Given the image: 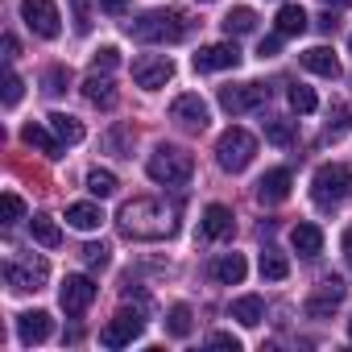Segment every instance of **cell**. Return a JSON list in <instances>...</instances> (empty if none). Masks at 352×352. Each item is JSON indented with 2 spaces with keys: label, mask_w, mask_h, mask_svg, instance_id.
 Returning <instances> with one entry per match:
<instances>
[{
  "label": "cell",
  "mask_w": 352,
  "mask_h": 352,
  "mask_svg": "<svg viewBox=\"0 0 352 352\" xmlns=\"http://www.w3.org/2000/svg\"><path fill=\"white\" fill-rule=\"evenodd\" d=\"M116 228L129 236V241H166L174 236V216L157 204V199H129L120 212H116Z\"/></svg>",
  "instance_id": "6da1fadb"
},
{
  "label": "cell",
  "mask_w": 352,
  "mask_h": 352,
  "mask_svg": "<svg viewBox=\"0 0 352 352\" xmlns=\"http://www.w3.org/2000/svg\"><path fill=\"white\" fill-rule=\"evenodd\" d=\"M191 30H195V21L183 9H149L129 25V34L137 42H183V38H191Z\"/></svg>",
  "instance_id": "7a4b0ae2"
},
{
  "label": "cell",
  "mask_w": 352,
  "mask_h": 352,
  "mask_svg": "<svg viewBox=\"0 0 352 352\" xmlns=\"http://www.w3.org/2000/svg\"><path fill=\"white\" fill-rule=\"evenodd\" d=\"M145 174L162 187H183L195 174V157L187 149H179V145H157L149 153V162H145Z\"/></svg>",
  "instance_id": "3957f363"
},
{
  "label": "cell",
  "mask_w": 352,
  "mask_h": 352,
  "mask_svg": "<svg viewBox=\"0 0 352 352\" xmlns=\"http://www.w3.org/2000/svg\"><path fill=\"white\" fill-rule=\"evenodd\" d=\"M253 153H257V137L249 133V129H224L220 133V141H216V162L228 170V174H241L249 162H253Z\"/></svg>",
  "instance_id": "277c9868"
},
{
  "label": "cell",
  "mask_w": 352,
  "mask_h": 352,
  "mask_svg": "<svg viewBox=\"0 0 352 352\" xmlns=\"http://www.w3.org/2000/svg\"><path fill=\"white\" fill-rule=\"evenodd\" d=\"M348 187H352V174H348V166H340V162L319 166L315 179H311V195H315L319 208H336V204L348 195Z\"/></svg>",
  "instance_id": "5b68a950"
},
{
  "label": "cell",
  "mask_w": 352,
  "mask_h": 352,
  "mask_svg": "<svg viewBox=\"0 0 352 352\" xmlns=\"http://www.w3.org/2000/svg\"><path fill=\"white\" fill-rule=\"evenodd\" d=\"M46 278H50V265H46V257H34V253H30V257H17V261L5 265V282H9V290H17V294L42 290Z\"/></svg>",
  "instance_id": "8992f818"
},
{
  "label": "cell",
  "mask_w": 352,
  "mask_h": 352,
  "mask_svg": "<svg viewBox=\"0 0 352 352\" xmlns=\"http://www.w3.org/2000/svg\"><path fill=\"white\" fill-rule=\"evenodd\" d=\"M145 331V307H137V311H116L108 323H104V331H100V344L104 348H124V344H133L137 336Z\"/></svg>",
  "instance_id": "52a82bcc"
},
{
  "label": "cell",
  "mask_w": 352,
  "mask_h": 352,
  "mask_svg": "<svg viewBox=\"0 0 352 352\" xmlns=\"http://www.w3.org/2000/svg\"><path fill=\"white\" fill-rule=\"evenodd\" d=\"M21 21L38 34V38H58L63 34V17H58V5L54 0H21Z\"/></svg>",
  "instance_id": "ba28073f"
},
{
  "label": "cell",
  "mask_w": 352,
  "mask_h": 352,
  "mask_svg": "<svg viewBox=\"0 0 352 352\" xmlns=\"http://www.w3.org/2000/svg\"><path fill=\"white\" fill-rule=\"evenodd\" d=\"M170 79H174V63H170L166 54H141V58L133 63V83L145 87V91H157V87H166Z\"/></svg>",
  "instance_id": "9c48e42d"
},
{
  "label": "cell",
  "mask_w": 352,
  "mask_h": 352,
  "mask_svg": "<svg viewBox=\"0 0 352 352\" xmlns=\"http://www.w3.org/2000/svg\"><path fill=\"white\" fill-rule=\"evenodd\" d=\"M265 104V87L261 83H236V87H220V108L228 116H245V112H257Z\"/></svg>",
  "instance_id": "30bf717a"
},
{
  "label": "cell",
  "mask_w": 352,
  "mask_h": 352,
  "mask_svg": "<svg viewBox=\"0 0 352 352\" xmlns=\"http://www.w3.org/2000/svg\"><path fill=\"white\" fill-rule=\"evenodd\" d=\"M58 302H63V311H67L71 319L83 315V311L96 302V282L83 278V274H67V282L58 286Z\"/></svg>",
  "instance_id": "8fae6325"
},
{
  "label": "cell",
  "mask_w": 352,
  "mask_h": 352,
  "mask_svg": "<svg viewBox=\"0 0 352 352\" xmlns=\"http://www.w3.org/2000/svg\"><path fill=\"white\" fill-rule=\"evenodd\" d=\"M344 294H348L344 278H323V282L315 286V294L307 298V315H311V319H323V315H331V311L344 302Z\"/></svg>",
  "instance_id": "7c38bea8"
},
{
  "label": "cell",
  "mask_w": 352,
  "mask_h": 352,
  "mask_svg": "<svg viewBox=\"0 0 352 352\" xmlns=\"http://www.w3.org/2000/svg\"><path fill=\"white\" fill-rule=\"evenodd\" d=\"M232 67H241L236 42H212L195 54V71H232Z\"/></svg>",
  "instance_id": "4fadbf2b"
},
{
  "label": "cell",
  "mask_w": 352,
  "mask_h": 352,
  "mask_svg": "<svg viewBox=\"0 0 352 352\" xmlns=\"http://www.w3.org/2000/svg\"><path fill=\"white\" fill-rule=\"evenodd\" d=\"M170 120H179L183 129H208V104L195 91H187L170 104Z\"/></svg>",
  "instance_id": "5bb4252c"
},
{
  "label": "cell",
  "mask_w": 352,
  "mask_h": 352,
  "mask_svg": "<svg viewBox=\"0 0 352 352\" xmlns=\"http://www.w3.org/2000/svg\"><path fill=\"white\" fill-rule=\"evenodd\" d=\"M290 187H294V179H290L286 166L265 170L261 183H257V199H261V204H282V199H290Z\"/></svg>",
  "instance_id": "9a60e30c"
},
{
  "label": "cell",
  "mask_w": 352,
  "mask_h": 352,
  "mask_svg": "<svg viewBox=\"0 0 352 352\" xmlns=\"http://www.w3.org/2000/svg\"><path fill=\"white\" fill-rule=\"evenodd\" d=\"M50 331H54V319H50L46 311H25V315H17V336H21V344H46Z\"/></svg>",
  "instance_id": "2e32d148"
},
{
  "label": "cell",
  "mask_w": 352,
  "mask_h": 352,
  "mask_svg": "<svg viewBox=\"0 0 352 352\" xmlns=\"http://www.w3.org/2000/svg\"><path fill=\"white\" fill-rule=\"evenodd\" d=\"M232 228H236V216H232V208H224V204H212V208L204 212V236H208V241H224V236H232Z\"/></svg>",
  "instance_id": "e0dca14e"
},
{
  "label": "cell",
  "mask_w": 352,
  "mask_h": 352,
  "mask_svg": "<svg viewBox=\"0 0 352 352\" xmlns=\"http://www.w3.org/2000/svg\"><path fill=\"white\" fill-rule=\"evenodd\" d=\"M245 274H249V265H245L241 253H220V257L212 261V278H216L220 286H241Z\"/></svg>",
  "instance_id": "ac0fdd59"
},
{
  "label": "cell",
  "mask_w": 352,
  "mask_h": 352,
  "mask_svg": "<svg viewBox=\"0 0 352 352\" xmlns=\"http://www.w3.org/2000/svg\"><path fill=\"white\" fill-rule=\"evenodd\" d=\"M83 96H87V104H96V108H112V104H116V83H112L104 71H91V75L83 79Z\"/></svg>",
  "instance_id": "d6986e66"
},
{
  "label": "cell",
  "mask_w": 352,
  "mask_h": 352,
  "mask_svg": "<svg viewBox=\"0 0 352 352\" xmlns=\"http://www.w3.org/2000/svg\"><path fill=\"white\" fill-rule=\"evenodd\" d=\"M302 67H307L311 75H319V79H340V58H336L327 46H311V50L302 54Z\"/></svg>",
  "instance_id": "ffe728a7"
},
{
  "label": "cell",
  "mask_w": 352,
  "mask_h": 352,
  "mask_svg": "<svg viewBox=\"0 0 352 352\" xmlns=\"http://www.w3.org/2000/svg\"><path fill=\"white\" fill-rule=\"evenodd\" d=\"M21 141H25L30 149L46 153V157H58V149H63L58 133H54V129H46V124H25V129H21Z\"/></svg>",
  "instance_id": "44dd1931"
},
{
  "label": "cell",
  "mask_w": 352,
  "mask_h": 352,
  "mask_svg": "<svg viewBox=\"0 0 352 352\" xmlns=\"http://www.w3.org/2000/svg\"><path fill=\"white\" fill-rule=\"evenodd\" d=\"M290 245H294L298 257H319V253H323V232H319V224H294Z\"/></svg>",
  "instance_id": "7402d4cb"
},
{
  "label": "cell",
  "mask_w": 352,
  "mask_h": 352,
  "mask_svg": "<svg viewBox=\"0 0 352 352\" xmlns=\"http://www.w3.org/2000/svg\"><path fill=\"white\" fill-rule=\"evenodd\" d=\"M67 224L79 228V232H96L104 224V212H100V204H71L67 208Z\"/></svg>",
  "instance_id": "603a6c76"
},
{
  "label": "cell",
  "mask_w": 352,
  "mask_h": 352,
  "mask_svg": "<svg viewBox=\"0 0 352 352\" xmlns=\"http://www.w3.org/2000/svg\"><path fill=\"white\" fill-rule=\"evenodd\" d=\"M228 315H232L236 323H245V327H257V323L265 319V298H261V294H245V298L232 302Z\"/></svg>",
  "instance_id": "cb8c5ba5"
},
{
  "label": "cell",
  "mask_w": 352,
  "mask_h": 352,
  "mask_svg": "<svg viewBox=\"0 0 352 352\" xmlns=\"http://www.w3.org/2000/svg\"><path fill=\"white\" fill-rule=\"evenodd\" d=\"M50 129L58 133L63 145H79L83 141V120L71 116V112H50Z\"/></svg>",
  "instance_id": "d4e9b609"
},
{
  "label": "cell",
  "mask_w": 352,
  "mask_h": 352,
  "mask_svg": "<svg viewBox=\"0 0 352 352\" xmlns=\"http://www.w3.org/2000/svg\"><path fill=\"white\" fill-rule=\"evenodd\" d=\"M302 30H307L302 5H282V9H278V34H282V38H298Z\"/></svg>",
  "instance_id": "484cf974"
},
{
  "label": "cell",
  "mask_w": 352,
  "mask_h": 352,
  "mask_svg": "<svg viewBox=\"0 0 352 352\" xmlns=\"http://www.w3.org/2000/svg\"><path fill=\"white\" fill-rule=\"evenodd\" d=\"M30 232H34V241L46 245V249H58V245H63V228H58L50 216H34V220H30Z\"/></svg>",
  "instance_id": "4316f807"
},
{
  "label": "cell",
  "mask_w": 352,
  "mask_h": 352,
  "mask_svg": "<svg viewBox=\"0 0 352 352\" xmlns=\"http://www.w3.org/2000/svg\"><path fill=\"white\" fill-rule=\"evenodd\" d=\"M191 327H195L191 307H187V302H174V307H170V315H166V331L183 340V336H191Z\"/></svg>",
  "instance_id": "83f0119b"
},
{
  "label": "cell",
  "mask_w": 352,
  "mask_h": 352,
  "mask_svg": "<svg viewBox=\"0 0 352 352\" xmlns=\"http://www.w3.org/2000/svg\"><path fill=\"white\" fill-rule=\"evenodd\" d=\"M257 30V13L253 9H232L228 17H224V34L228 38H245V34H253Z\"/></svg>",
  "instance_id": "f1b7e54d"
},
{
  "label": "cell",
  "mask_w": 352,
  "mask_h": 352,
  "mask_svg": "<svg viewBox=\"0 0 352 352\" xmlns=\"http://www.w3.org/2000/svg\"><path fill=\"white\" fill-rule=\"evenodd\" d=\"M116 187H120V183H116V174H112V170H100V166H96V170H87V191H91L96 199L116 195Z\"/></svg>",
  "instance_id": "f546056e"
},
{
  "label": "cell",
  "mask_w": 352,
  "mask_h": 352,
  "mask_svg": "<svg viewBox=\"0 0 352 352\" xmlns=\"http://www.w3.org/2000/svg\"><path fill=\"white\" fill-rule=\"evenodd\" d=\"M348 129H352V108L336 100V104H331V112H327V129H323V133H327V137L336 141V137H344Z\"/></svg>",
  "instance_id": "4dcf8cb0"
},
{
  "label": "cell",
  "mask_w": 352,
  "mask_h": 352,
  "mask_svg": "<svg viewBox=\"0 0 352 352\" xmlns=\"http://www.w3.org/2000/svg\"><path fill=\"white\" fill-rule=\"evenodd\" d=\"M286 274H290V261H286L278 249H265V253H261V278H265V282H282Z\"/></svg>",
  "instance_id": "1f68e13d"
},
{
  "label": "cell",
  "mask_w": 352,
  "mask_h": 352,
  "mask_svg": "<svg viewBox=\"0 0 352 352\" xmlns=\"http://www.w3.org/2000/svg\"><path fill=\"white\" fill-rule=\"evenodd\" d=\"M261 129H265V141H274V145H290L294 141V120L270 116V120H261Z\"/></svg>",
  "instance_id": "d6a6232c"
},
{
  "label": "cell",
  "mask_w": 352,
  "mask_h": 352,
  "mask_svg": "<svg viewBox=\"0 0 352 352\" xmlns=\"http://www.w3.org/2000/svg\"><path fill=\"white\" fill-rule=\"evenodd\" d=\"M290 108L307 116V112H315V108H319V100H315V91H311V87L294 83V87H290Z\"/></svg>",
  "instance_id": "836d02e7"
},
{
  "label": "cell",
  "mask_w": 352,
  "mask_h": 352,
  "mask_svg": "<svg viewBox=\"0 0 352 352\" xmlns=\"http://www.w3.org/2000/svg\"><path fill=\"white\" fill-rule=\"evenodd\" d=\"M83 261H87L91 270H104V265L112 261V249L100 245V241H91V245H83Z\"/></svg>",
  "instance_id": "e575fe53"
},
{
  "label": "cell",
  "mask_w": 352,
  "mask_h": 352,
  "mask_svg": "<svg viewBox=\"0 0 352 352\" xmlns=\"http://www.w3.org/2000/svg\"><path fill=\"white\" fill-rule=\"evenodd\" d=\"M116 63H120V50H116V46H100L96 58H91V71H104V75H108Z\"/></svg>",
  "instance_id": "d590c367"
},
{
  "label": "cell",
  "mask_w": 352,
  "mask_h": 352,
  "mask_svg": "<svg viewBox=\"0 0 352 352\" xmlns=\"http://www.w3.org/2000/svg\"><path fill=\"white\" fill-rule=\"evenodd\" d=\"M67 83H71V71H67V67H50V71H46V91H50V96H63Z\"/></svg>",
  "instance_id": "8d00e7d4"
},
{
  "label": "cell",
  "mask_w": 352,
  "mask_h": 352,
  "mask_svg": "<svg viewBox=\"0 0 352 352\" xmlns=\"http://www.w3.org/2000/svg\"><path fill=\"white\" fill-rule=\"evenodd\" d=\"M21 91H25L21 75H17V71H9V75H5V108H17V104H21Z\"/></svg>",
  "instance_id": "74e56055"
},
{
  "label": "cell",
  "mask_w": 352,
  "mask_h": 352,
  "mask_svg": "<svg viewBox=\"0 0 352 352\" xmlns=\"http://www.w3.org/2000/svg\"><path fill=\"white\" fill-rule=\"evenodd\" d=\"M21 216H25V199H21L17 191H9V195H5V224H17Z\"/></svg>",
  "instance_id": "f35d334b"
},
{
  "label": "cell",
  "mask_w": 352,
  "mask_h": 352,
  "mask_svg": "<svg viewBox=\"0 0 352 352\" xmlns=\"http://www.w3.org/2000/svg\"><path fill=\"white\" fill-rule=\"evenodd\" d=\"M71 5H75V30H79V34H87V30H91V17H87V5H83V0H71Z\"/></svg>",
  "instance_id": "ab89813d"
},
{
  "label": "cell",
  "mask_w": 352,
  "mask_h": 352,
  "mask_svg": "<svg viewBox=\"0 0 352 352\" xmlns=\"http://www.w3.org/2000/svg\"><path fill=\"white\" fill-rule=\"evenodd\" d=\"M278 50H282V34H274V38H261V46H257V54H261V58H274Z\"/></svg>",
  "instance_id": "60d3db41"
},
{
  "label": "cell",
  "mask_w": 352,
  "mask_h": 352,
  "mask_svg": "<svg viewBox=\"0 0 352 352\" xmlns=\"http://www.w3.org/2000/svg\"><path fill=\"white\" fill-rule=\"evenodd\" d=\"M208 344H216V348H232V352H236V348H241V340H236V336H232V331H216V336H212V340H208Z\"/></svg>",
  "instance_id": "b9f144b4"
},
{
  "label": "cell",
  "mask_w": 352,
  "mask_h": 352,
  "mask_svg": "<svg viewBox=\"0 0 352 352\" xmlns=\"http://www.w3.org/2000/svg\"><path fill=\"white\" fill-rule=\"evenodd\" d=\"M124 137H129V129H116V133H108V149H112V153H120V149H124Z\"/></svg>",
  "instance_id": "7bdbcfd3"
},
{
  "label": "cell",
  "mask_w": 352,
  "mask_h": 352,
  "mask_svg": "<svg viewBox=\"0 0 352 352\" xmlns=\"http://www.w3.org/2000/svg\"><path fill=\"white\" fill-rule=\"evenodd\" d=\"M17 54H21V46H17V38H13V34H5V58L13 63Z\"/></svg>",
  "instance_id": "ee69618b"
},
{
  "label": "cell",
  "mask_w": 352,
  "mask_h": 352,
  "mask_svg": "<svg viewBox=\"0 0 352 352\" xmlns=\"http://www.w3.org/2000/svg\"><path fill=\"white\" fill-rule=\"evenodd\" d=\"M129 5V0H100V9H108V13H120Z\"/></svg>",
  "instance_id": "f6af8a7d"
},
{
  "label": "cell",
  "mask_w": 352,
  "mask_h": 352,
  "mask_svg": "<svg viewBox=\"0 0 352 352\" xmlns=\"http://www.w3.org/2000/svg\"><path fill=\"white\" fill-rule=\"evenodd\" d=\"M323 5H327V9H348L352 0H323Z\"/></svg>",
  "instance_id": "bcb514c9"
},
{
  "label": "cell",
  "mask_w": 352,
  "mask_h": 352,
  "mask_svg": "<svg viewBox=\"0 0 352 352\" xmlns=\"http://www.w3.org/2000/svg\"><path fill=\"white\" fill-rule=\"evenodd\" d=\"M344 253H348V261H352V228L344 232Z\"/></svg>",
  "instance_id": "7dc6e473"
},
{
  "label": "cell",
  "mask_w": 352,
  "mask_h": 352,
  "mask_svg": "<svg viewBox=\"0 0 352 352\" xmlns=\"http://www.w3.org/2000/svg\"><path fill=\"white\" fill-rule=\"evenodd\" d=\"M348 340H352V319H348Z\"/></svg>",
  "instance_id": "c3c4849f"
},
{
  "label": "cell",
  "mask_w": 352,
  "mask_h": 352,
  "mask_svg": "<svg viewBox=\"0 0 352 352\" xmlns=\"http://www.w3.org/2000/svg\"><path fill=\"white\" fill-rule=\"evenodd\" d=\"M348 42H352V38H348Z\"/></svg>",
  "instance_id": "681fc988"
}]
</instances>
